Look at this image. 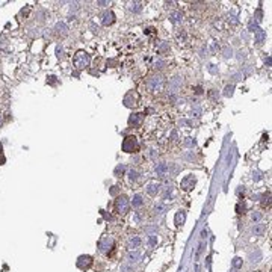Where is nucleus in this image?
I'll use <instances>...</instances> for the list:
<instances>
[{
    "instance_id": "nucleus-21",
    "label": "nucleus",
    "mask_w": 272,
    "mask_h": 272,
    "mask_svg": "<svg viewBox=\"0 0 272 272\" xmlns=\"http://www.w3.org/2000/svg\"><path fill=\"white\" fill-rule=\"evenodd\" d=\"M128 9L132 12H135V14H138V12L142 11V3L141 2H132V3H128Z\"/></svg>"
},
{
    "instance_id": "nucleus-28",
    "label": "nucleus",
    "mask_w": 272,
    "mask_h": 272,
    "mask_svg": "<svg viewBox=\"0 0 272 272\" xmlns=\"http://www.w3.org/2000/svg\"><path fill=\"white\" fill-rule=\"evenodd\" d=\"M222 53H224V58H231V56H233V50H231V47L225 45V47L222 48Z\"/></svg>"
},
{
    "instance_id": "nucleus-8",
    "label": "nucleus",
    "mask_w": 272,
    "mask_h": 272,
    "mask_svg": "<svg viewBox=\"0 0 272 272\" xmlns=\"http://www.w3.org/2000/svg\"><path fill=\"white\" fill-rule=\"evenodd\" d=\"M142 123H144V113H132L128 116V124L133 127H139Z\"/></svg>"
},
{
    "instance_id": "nucleus-41",
    "label": "nucleus",
    "mask_w": 272,
    "mask_h": 272,
    "mask_svg": "<svg viewBox=\"0 0 272 272\" xmlns=\"http://www.w3.org/2000/svg\"><path fill=\"white\" fill-rule=\"evenodd\" d=\"M265 62H266L268 67H271V56H266V58H265Z\"/></svg>"
},
{
    "instance_id": "nucleus-6",
    "label": "nucleus",
    "mask_w": 272,
    "mask_h": 272,
    "mask_svg": "<svg viewBox=\"0 0 272 272\" xmlns=\"http://www.w3.org/2000/svg\"><path fill=\"white\" fill-rule=\"evenodd\" d=\"M138 100H139L138 94L135 92V91H130V92H127V94L124 95L123 103H124V106H126V108H133V106H136V105H138Z\"/></svg>"
},
{
    "instance_id": "nucleus-19",
    "label": "nucleus",
    "mask_w": 272,
    "mask_h": 272,
    "mask_svg": "<svg viewBox=\"0 0 272 272\" xmlns=\"http://www.w3.org/2000/svg\"><path fill=\"white\" fill-rule=\"evenodd\" d=\"M166 210H168V206H166V204H163V203L156 204V206H154V209H153L154 215H163Z\"/></svg>"
},
{
    "instance_id": "nucleus-22",
    "label": "nucleus",
    "mask_w": 272,
    "mask_h": 272,
    "mask_svg": "<svg viewBox=\"0 0 272 272\" xmlns=\"http://www.w3.org/2000/svg\"><path fill=\"white\" fill-rule=\"evenodd\" d=\"M142 204H144V198H142L141 193H136V195L133 197V200H132V206L133 207H141Z\"/></svg>"
},
{
    "instance_id": "nucleus-5",
    "label": "nucleus",
    "mask_w": 272,
    "mask_h": 272,
    "mask_svg": "<svg viewBox=\"0 0 272 272\" xmlns=\"http://www.w3.org/2000/svg\"><path fill=\"white\" fill-rule=\"evenodd\" d=\"M195 183H197L195 175H193V174H188L186 177L181 178V181H180V188L183 189V190H186V192H189V190H192V189H193Z\"/></svg>"
},
{
    "instance_id": "nucleus-34",
    "label": "nucleus",
    "mask_w": 272,
    "mask_h": 272,
    "mask_svg": "<svg viewBox=\"0 0 272 272\" xmlns=\"http://www.w3.org/2000/svg\"><path fill=\"white\" fill-rule=\"evenodd\" d=\"M148 242H150V245H151V247H154V245L157 243V236L151 234V236H150V239H148Z\"/></svg>"
},
{
    "instance_id": "nucleus-27",
    "label": "nucleus",
    "mask_w": 272,
    "mask_h": 272,
    "mask_svg": "<svg viewBox=\"0 0 272 272\" xmlns=\"http://www.w3.org/2000/svg\"><path fill=\"white\" fill-rule=\"evenodd\" d=\"M233 91H234V86H233V85L225 86V89H224V95H225V97H231V95H233Z\"/></svg>"
},
{
    "instance_id": "nucleus-9",
    "label": "nucleus",
    "mask_w": 272,
    "mask_h": 272,
    "mask_svg": "<svg viewBox=\"0 0 272 272\" xmlns=\"http://www.w3.org/2000/svg\"><path fill=\"white\" fill-rule=\"evenodd\" d=\"M91 265H92V257L91 255H80L79 260H77V266L80 269H88L91 268Z\"/></svg>"
},
{
    "instance_id": "nucleus-38",
    "label": "nucleus",
    "mask_w": 272,
    "mask_h": 272,
    "mask_svg": "<svg viewBox=\"0 0 272 272\" xmlns=\"http://www.w3.org/2000/svg\"><path fill=\"white\" fill-rule=\"evenodd\" d=\"M192 113L195 115V116H200V113H201V109H200V108H195V109H192Z\"/></svg>"
},
{
    "instance_id": "nucleus-31",
    "label": "nucleus",
    "mask_w": 272,
    "mask_h": 272,
    "mask_svg": "<svg viewBox=\"0 0 272 272\" xmlns=\"http://www.w3.org/2000/svg\"><path fill=\"white\" fill-rule=\"evenodd\" d=\"M121 272H133V266L128 263H124L121 265Z\"/></svg>"
},
{
    "instance_id": "nucleus-17",
    "label": "nucleus",
    "mask_w": 272,
    "mask_h": 272,
    "mask_svg": "<svg viewBox=\"0 0 272 272\" xmlns=\"http://www.w3.org/2000/svg\"><path fill=\"white\" fill-rule=\"evenodd\" d=\"M141 243H142V240H141V237H138V236H133V237H130L128 239V248L130 250H136V248H139L141 247Z\"/></svg>"
},
{
    "instance_id": "nucleus-3",
    "label": "nucleus",
    "mask_w": 272,
    "mask_h": 272,
    "mask_svg": "<svg viewBox=\"0 0 272 272\" xmlns=\"http://www.w3.org/2000/svg\"><path fill=\"white\" fill-rule=\"evenodd\" d=\"M139 150V142L136 136H126L123 141V151L124 153H138Z\"/></svg>"
},
{
    "instance_id": "nucleus-32",
    "label": "nucleus",
    "mask_w": 272,
    "mask_h": 272,
    "mask_svg": "<svg viewBox=\"0 0 272 272\" xmlns=\"http://www.w3.org/2000/svg\"><path fill=\"white\" fill-rule=\"evenodd\" d=\"M233 266H234L236 269L242 268V258H239V257H236V258H233Z\"/></svg>"
},
{
    "instance_id": "nucleus-23",
    "label": "nucleus",
    "mask_w": 272,
    "mask_h": 272,
    "mask_svg": "<svg viewBox=\"0 0 272 272\" xmlns=\"http://www.w3.org/2000/svg\"><path fill=\"white\" fill-rule=\"evenodd\" d=\"M181 86V79L180 77H174V79L171 80V91L172 92H177V89Z\"/></svg>"
},
{
    "instance_id": "nucleus-35",
    "label": "nucleus",
    "mask_w": 272,
    "mask_h": 272,
    "mask_svg": "<svg viewBox=\"0 0 272 272\" xmlns=\"http://www.w3.org/2000/svg\"><path fill=\"white\" fill-rule=\"evenodd\" d=\"M56 53H58V58H62V56H63V48L58 45V47H56Z\"/></svg>"
},
{
    "instance_id": "nucleus-1",
    "label": "nucleus",
    "mask_w": 272,
    "mask_h": 272,
    "mask_svg": "<svg viewBox=\"0 0 272 272\" xmlns=\"http://www.w3.org/2000/svg\"><path fill=\"white\" fill-rule=\"evenodd\" d=\"M89 62H91V58H89V55L86 53V51L80 50V51H77V53H76V56H74V67L77 70L86 68L89 65Z\"/></svg>"
},
{
    "instance_id": "nucleus-16",
    "label": "nucleus",
    "mask_w": 272,
    "mask_h": 272,
    "mask_svg": "<svg viewBox=\"0 0 272 272\" xmlns=\"http://www.w3.org/2000/svg\"><path fill=\"white\" fill-rule=\"evenodd\" d=\"M170 20H171V23L178 24V23L183 21V14H181L180 11H174V12H171V14H170Z\"/></svg>"
},
{
    "instance_id": "nucleus-44",
    "label": "nucleus",
    "mask_w": 272,
    "mask_h": 272,
    "mask_svg": "<svg viewBox=\"0 0 272 272\" xmlns=\"http://www.w3.org/2000/svg\"><path fill=\"white\" fill-rule=\"evenodd\" d=\"M255 272H262V271H255Z\"/></svg>"
},
{
    "instance_id": "nucleus-26",
    "label": "nucleus",
    "mask_w": 272,
    "mask_h": 272,
    "mask_svg": "<svg viewBox=\"0 0 272 272\" xmlns=\"http://www.w3.org/2000/svg\"><path fill=\"white\" fill-rule=\"evenodd\" d=\"M172 188L171 186H168L166 189H165V193H163V200H171L172 198Z\"/></svg>"
},
{
    "instance_id": "nucleus-24",
    "label": "nucleus",
    "mask_w": 272,
    "mask_h": 272,
    "mask_svg": "<svg viewBox=\"0 0 272 272\" xmlns=\"http://www.w3.org/2000/svg\"><path fill=\"white\" fill-rule=\"evenodd\" d=\"M124 171H126V165L120 163L118 166H116V168H115V171H113V174H115L116 177H121V175L124 174Z\"/></svg>"
},
{
    "instance_id": "nucleus-15",
    "label": "nucleus",
    "mask_w": 272,
    "mask_h": 272,
    "mask_svg": "<svg viewBox=\"0 0 272 272\" xmlns=\"http://www.w3.org/2000/svg\"><path fill=\"white\" fill-rule=\"evenodd\" d=\"M254 38H255V43H257V44H262V43L266 40V30L257 29V30L254 32Z\"/></svg>"
},
{
    "instance_id": "nucleus-39",
    "label": "nucleus",
    "mask_w": 272,
    "mask_h": 272,
    "mask_svg": "<svg viewBox=\"0 0 272 272\" xmlns=\"http://www.w3.org/2000/svg\"><path fill=\"white\" fill-rule=\"evenodd\" d=\"M209 71H210L212 74H215V73L218 71V70H216V65H210V67H209Z\"/></svg>"
},
{
    "instance_id": "nucleus-37",
    "label": "nucleus",
    "mask_w": 272,
    "mask_h": 272,
    "mask_svg": "<svg viewBox=\"0 0 272 272\" xmlns=\"http://www.w3.org/2000/svg\"><path fill=\"white\" fill-rule=\"evenodd\" d=\"M141 219H142V215L136 212V213H135V216H133V221H135V222H139Z\"/></svg>"
},
{
    "instance_id": "nucleus-11",
    "label": "nucleus",
    "mask_w": 272,
    "mask_h": 272,
    "mask_svg": "<svg viewBox=\"0 0 272 272\" xmlns=\"http://www.w3.org/2000/svg\"><path fill=\"white\" fill-rule=\"evenodd\" d=\"M160 188H162L160 183H157V181H153V183H148V185H147L145 189H147V193H148V195L156 197L157 193L160 192Z\"/></svg>"
},
{
    "instance_id": "nucleus-33",
    "label": "nucleus",
    "mask_w": 272,
    "mask_h": 272,
    "mask_svg": "<svg viewBox=\"0 0 272 272\" xmlns=\"http://www.w3.org/2000/svg\"><path fill=\"white\" fill-rule=\"evenodd\" d=\"M251 219H253L254 222H258V221H260V219H262V213H258V212L253 213V215H251Z\"/></svg>"
},
{
    "instance_id": "nucleus-13",
    "label": "nucleus",
    "mask_w": 272,
    "mask_h": 272,
    "mask_svg": "<svg viewBox=\"0 0 272 272\" xmlns=\"http://www.w3.org/2000/svg\"><path fill=\"white\" fill-rule=\"evenodd\" d=\"M55 30H56V33H58V35H61V36H65V35L68 33V27H67V24L63 23V21H59V23H56V26H55Z\"/></svg>"
},
{
    "instance_id": "nucleus-43",
    "label": "nucleus",
    "mask_w": 272,
    "mask_h": 272,
    "mask_svg": "<svg viewBox=\"0 0 272 272\" xmlns=\"http://www.w3.org/2000/svg\"><path fill=\"white\" fill-rule=\"evenodd\" d=\"M2 123H3V120H2V115H0V126H2Z\"/></svg>"
},
{
    "instance_id": "nucleus-25",
    "label": "nucleus",
    "mask_w": 272,
    "mask_h": 272,
    "mask_svg": "<svg viewBox=\"0 0 272 272\" xmlns=\"http://www.w3.org/2000/svg\"><path fill=\"white\" fill-rule=\"evenodd\" d=\"M138 178H139V172L136 170H130V171H128V180H130V181H136Z\"/></svg>"
},
{
    "instance_id": "nucleus-4",
    "label": "nucleus",
    "mask_w": 272,
    "mask_h": 272,
    "mask_svg": "<svg viewBox=\"0 0 272 272\" xmlns=\"http://www.w3.org/2000/svg\"><path fill=\"white\" fill-rule=\"evenodd\" d=\"M147 86H148L150 91H162V88L165 86V77L160 76V74L150 77V80H148Z\"/></svg>"
},
{
    "instance_id": "nucleus-2",
    "label": "nucleus",
    "mask_w": 272,
    "mask_h": 272,
    "mask_svg": "<svg viewBox=\"0 0 272 272\" xmlns=\"http://www.w3.org/2000/svg\"><path fill=\"white\" fill-rule=\"evenodd\" d=\"M128 209H130V203H128L126 195H120L118 198L115 200V212L118 215L124 216L128 212Z\"/></svg>"
},
{
    "instance_id": "nucleus-12",
    "label": "nucleus",
    "mask_w": 272,
    "mask_h": 272,
    "mask_svg": "<svg viewBox=\"0 0 272 272\" xmlns=\"http://www.w3.org/2000/svg\"><path fill=\"white\" fill-rule=\"evenodd\" d=\"M168 171H170V165H168L166 162H159L156 165V168H154V172H156L157 175H165Z\"/></svg>"
},
{
    "instance_id": "nucleus-18",
    "label": "nucleus",
    "mask_w": 272,
    "mask_h": 272,
    "mask_svg": "<svg viewBox=\"0 0 272 272\" xmlns=\"http://www.w3.org/2000/svg\"><path fill=\"white\" fill-rule=\"evenodd\" d=\"M185 219H186V213L183 212V210H178L177 213H175V218H174V222H175V225L177 227H180L181 224L185 222Z\"/></svg>"
},
{
    "instance_id": "nucleus-40",
    "label": "nucleus",
    "mask_w": 272,
    "mask_h": 272,
    "mask_svg": "<svg viewBox=\"0 0 272 272\" xmlns=\"http://www.w3.org/2000/svg\"><path fill=\"white\" fill-rule=\"evenodd\" d=\"M154 65H156V68H162V65H163V61H160V59H159L156 63H154Z\"/></svg>"
},
{
    "instance_id": "nucleus-36",
    "label": "nucleus",
    "mask_w": 272,
    "mask_h": 272,
    "mask_svg": "<svg viewBox=\"0 0 272 272\" xmlns=\"http://www.w3.org/2000/svg\"><path fill=\"white\" fill-rule=\"evenodd\" d=\"M228 21H231L233 24H237V23H239V20H237L234 15H228Z\"/></svg>"
},
{
    "instance_id": "nucleus-42",
    "label": "nucleus",
    "mask_w": 272,
    "mask_h": 272,
    "mask_svg": "<svg viewBox=\"0 0 272 272\" xmlns=\"http://www.w3.org/2000/svg\"><path fill=\"white\" fill-rule=\"evenodd\" d=\"M253 178H254V180H258V178H260V174L255 172V177H253Z\"/></svg>"
},
{
    "instance_id": "nucleus-14",
    "label": "nucleus",
    "mask_w": 272,
    "mask_h": 272,
    "mask_svg": "<svg viewBox=\"0 0 272 272\" xmlns=\"http://www.w3.org/2000/svg\"><path fill=\"white\" fill-rule=\"evenodd\" d=\"M265 231H266V224L258 222V224H255V225L253 227V234H254V236H263Z\"/></svg>"
},
{
    "instance_id": "nucleus-7",
    "label": "nucleus",
    "mask_w": 272,
    "mask_h": 272,
    "mask_svg": "<svg viewBox=\"0 0 272 272\" xmlns=\"http://www.w3.org/2000/svg\"><path fill=\"white\" fill-rule=\"evenodd\" d=\"M110 248H113V240H112V237L106 236V237H103V239L98 242V250H100L101 253H106V251H109Z\"/></svg>"
},
{
    "instance_id": "nucleus-10",
    "label": "nucleus",
    "mask_w": 272,
    "mask_h": 272,
    "mask_svg": "<svg viewBox=\"0 0 272 272\" xmlns=\"http://www.w3.org/2000/svg\"><path fill=\"white\" fill-rule=\"evenodd\" d=\"M113 21H115V14L112 11L103 12V15H101V24L103 26H110V24H113Z\"/></svg>"
},
{
    "instance_id": "nucleus-30",
    "label": "nucleus",
    "mask_w": 272,
    "mask_h": 272,
    "mask_svg": "<svg viewBox=\"0 0 272 272\" xmlns=\"http://www.w3.org/2000/svg\"><path fill=\"white\" fill-rule=\"evenodd\" d=\"M258 27H257V20H251L250 24H248V30L250 32H255Z\"/></svg>"
},
{
    "instance_id": "nucleus-29",
    "label": "nucleus",
    "mask_w": 272,
    "mask_h": 272,
    "mask_svg": "<svg viewBox=\"0 0 272 272\" xmlns=\"http://www.w3.org/2000/svg\"><path fill=\"white\" fill-rule=\"evenodd\" d=\"M185 147H195V139L193 138H186L185 142H183Z\"/></svg>"
},
{
    "instance_id": "nucleus-20",
    "label": "nucleus",
    "mask_w": 272,
    "mask_h": 272,
    "mask_svg": "<svg viewBox=\"0 0 272 272\" xmlns=\"http://www.w3.org/2000/svg\"><path fill=\"white\" fill-rule=\"evenodd\" d=\"M127 258H128V262H130V263H133V262H138L139 258H141V254H139L138 250H130V253H128Z\"/></svg>"
}]
</instances>
